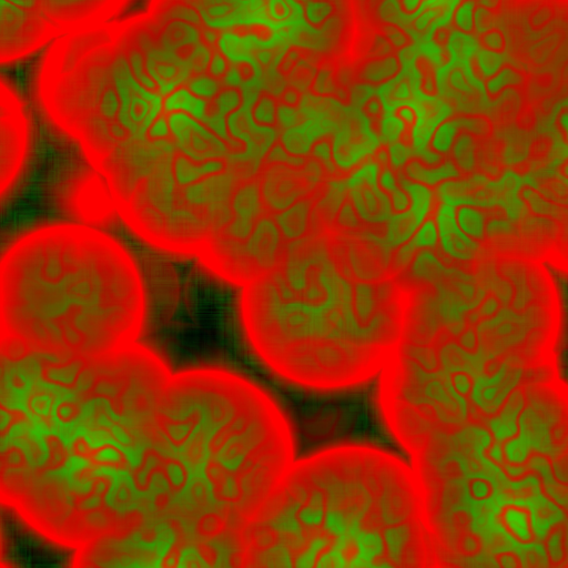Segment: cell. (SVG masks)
<instances>
[{"instance_id": "6da1fadb", "label": "cell", "mask_w": 568, "mask_h": 568, "mask_svg": "<svg viewBox=\"0 0 568 568\" xmlns=\"http://www.w3.org/2000/svg\"><path fill=\"white\" fill-rule=\"evenodd\" d=\"M0 358L2 503L77 550L123 531L171 368L138 343L82 357L1 336Z\"/></svg>"}, {"instance_id": "7a4b0ae2", "label": "cell", "mask_w": 568, "mask_h": 568, "mask_svg": "<svg viewBox=\"0 0 568 568\" xmlns=\"http://www.w3.org/2000/svg\"><path fill=\"white\" fill-rule=\"evenodd\" d=\"M277 403L222 367L175 371L132 476L128 530L104 548L111 567H241L246 526L293 463Z\"/></svg>"}, {"instance_id": "3957f363", "label": "cell", "mask_w": 568, "mask_h": 568, "mask_svg": "<svg viewBox=\"0 0 568 568\" xmlns=\"http://www.w3.org/2000/svg\"><path fill=\"white\" fill-rule=\"evenodd\" d=\"M408 455L435 566L568 567V392L556 378Z\"/></svg>"}, {"instance_id": "277c9868", "label": "cell", "mask_w": 568, "mask_h": 568, "mask_svg": "<svg viewBox=\"0 0 568 568\" xmlns=\"http://www.w3.org/2000/svg\"><path fill=\"white\" fill-rule=\"evenodd\" d=\"M242 567L435 566L424 495L413 466L366 445L295 460L246 526Z\"/></svg>"}, {"instance_id": "5b68a950", "label": "cell", "mask_w": 568, "mask_h": 568, "mask_svg": "<svg viewBox=\"0 0 568 568\" xmlns=\"http://www.w3.org/2000/svg\"><path fill=\"white\" fill-rule=\"evenodd\" d=\"M145 314L134 260L94 227L41 225L17 237L1 256V336L94 357L136 343Z\"/></svg>"}, {"instance_id": "8992f818", "label": "cell", "mask_w": 568, "mask_h": 568, "mask_svg": "<svg viewBox=\"0 0 568 568\" xmlns=\"http://www.w3.org/2000/svg\"><path fill=\"white\" fill-rule=\"evenodd\" d=\"M1 564L9 567L64 566L77 551L51 538L20 511L2 503Z\"/></svg>"}, {"instance_id": "52a82bcc", "label": "cell", "mask_w": 568, "mask_h": 568, "mask_svg": "<svg viewBox=\"0 0 568 568\" xmlns=\"http://www.w3.org/2000/svg\"><path fill=\"white\" fill-rule=\"evenodd\" d=\"M28 148V126L18 102L2 93L0 132V192L13 186L24 163Z\"/></svg>"}, {"instance_id": "ba28073f", "label": "cell", "mask_w": 568, "mask_h": 568, "mask_svg": "<svg viewBox=\"0 0 568 568\" xmlns=\"http://www.w3.org/2000/svg\"><path fill=\"white\" fill-rule=\"evenodd\" d=\"M556 291L550 364L556 381L568 392V270L548 271Z\"/></svg>"}, {"instance_id": "9c48e42d", "label": "cell", "mask_w": 568, "mask_h": 568, "mask_svg": "<svg viewBox=\"0 0 568 568\" xmlns=\"http://www.w3.org/2000/svg\"><path fill=\"white\" fill-rule=\"evenodd\" d=\"M1 52L13 54L23 45L34 43V38L45 24L47 18L39 12L19 8L0 0Z\"/></svg>"}, {"instance_id": "30bf717a", "label": "cell", "mask_w": 568, "mask_h": 568, "mask_svg": "<svg viewBox=\"0 0 568 568\" xmlns=\"http://www.w3.org/2000/svg\"><path fill=\"white\" fill-rule=\"evenodd\" d=\"M402 69L397 53L390 52L365 61L358 69L357 77L367 84H383L398 75Z\"/></svg>"}, {"instance_id": "8fae6325", "label": "cell", "mask_w": 568, "mask_h": 568, "mask_svg": "<svg viewBox=\"0 0 568 568\" xmlns=\"http://www.w3.org/2000/svg\"><path fill=\"white\" fill-rule=\"evenodd\" d=\"M404 175L412 182L432 185L447 176V169L446 165L434 166L415 158L405 164Z\"/></svg>"}, {"instance_id": "7c38bea8", "label": "cell", "mask_w": 568, "mask_h": 568, "mask_svg": "<svg viewBox=\"0 0 568 568\" xmlns=\"http://www.w3.org/2000/svg\"><path fill=\"white\" fill-rule=\"evenodd\" d=\"M310 90L321 97L346 98L345 90L338 85L332 68L327 64H323L316 71L310 84Z\"/></svg>"}, {"instance_id": "4fadbf2b", "label": "cell", "mask_w": 568, "mask_h": 568, "mask_svg": "<svg viewBox=\"0 0 568 568\" xmlns=\"http://www.w3.org/2000/svg\"><path fill=\"white\" fill-rule=\"evenodd\" d=\"M277 109L276 99L271 93L262 92L252 106L254 122L261 128H273L277 123Z\"/></svg>"}, {"instance_id": "5bb4252c", "label": "cell", "mask_w": 568, "mask_h": 568, "mask_svg": "<svg viewBox=\"0 0 568 568\" xmlns=\"http://www.w3.org/2000/svg\"><path fill=\"white\" fill-rule=\"evenodd\" d=\"M335 11V3L331 0H308L303 4L304 20L314 29L324 27L333 18Z\"/></svg>"}, {"instance_id": "9a60e30c", "label": "cell", "mask_w": 568, "mask_h": 568, "mask_svg": "<svg viewBox=\"0 0 568 568\" xmlns=\"http://www.w3.org/2000/svg\"><path fill=\"white\" fill-rule=\"evenodd\" d=\"M184 84L194 94L204 99H214L225 87L221 80L209 73L194 74Z\"/></svg>"}, {"instance_id": "2e32d148", "label": "cell", "mask_w": 568, "mask_h": 568, "mask_svg": "<svg viewBox=\"0 0 568 568\" xmlns=\"http://www.w3.org/2000/svg\"><path fill=\"white\" fill-rule=\"evenodd\" d=\"M305 209L303 203H297L295 206L278 215V224L282 226L286 236H296L304 230L306 219Z\"/></svg>"}, {"instance_id": "e0dca14e", "label": "cell", "mask_w": 568, "mask_h": 568, "mask_svg": "<svg viewBox=\"0 0 568 568\" xmlns=\"http://www.w3.org/2000/svg\"><path fill=\"white\" fill-rule=\"evenodd\" d=\"M416 68L420 75V90L428 95H434L437 92V81L433 63L427 58L420 57L416 61Z\"/></svg>"}, {"instance_id": "ac0fdd59", "label": "cell", "mask_w": 568, "mask_h": 568, "mask_svg": "<svg viewBox=\"0 0 568 568\" xmlns=\"http://www.w3.org/2000/svg\"><path fill=\"white\" fill-rule=\"evenodd\" d=\"M381 36L394 49H403L410 44L412 39L400 27L392 23H382L378 27Z\"/></svg>"}, {"instance_id": "d6986e66", "label": "cell", "mask_w": 568, "mask_h": 568, "mask_svg": "<svg viewBox=\"0 0 568 568\" xmlns=\"http://www.w3.org/2000/svg\"><path fill=\"white\" fill-rule=\"evenodd\" d=\"M363 112L368 119L371 128L379 132L384 116V106L377 95H372L363 105Z\"/></svg>"}, {"instance_id": "ffe728a7", "label": "cell", "mask_w": 568, "mask_h": 568, "mask_svg": "<svg viewBox=\"0 0 568 568\" xmlns=\"http://www.w3.org/2000/svg\"><path fill=\"white\" fill-rule=\"evenodd\" d=\"M307 50L302 48H291L281 59L277 71L278 73L287 79L294 67L298 63L301 58L305 54Z\"/></svg>"}, {"instance_id": "44dd1931", "label": "cell", "mask_w": 568, "mask_h": 568, "mask_svg": "<svg viewBox=\"0 0 568 568\" xmlns=\"http://www.w3.org/2000/svg\"><path fill=\"white\" fill-rule=\"evenodd\" d=\"M230 61L217 50L213 51L207 72L215 79L222 80L229 69Z\"/></svg>"}, {"instance_id": "7402d4cb", "label": "cell", "mask_w": 568, "mask_h": 568, "mask_svg": "<svg viewBox=\"0 0 568 568\" xmlns=\"http://www.w3.org/2000/svg\"><path fill=\"white\" fill-rule=\"evenodd\" d=\"M298 120V113L295 106L278 104L277 109V123L281 126L288 128L294 125Z\"/></svg>"}, {"instance_id": "603a6c76", "label": "cell", "mask_w": 568, "mask_h": 568, "mask_svg": "<svg viewBox=\"0 0 568 568\" xmlns=\"http://www.w3.org/2000/svg\"><path fill=\"white\" fill-rule=\"evenodd\" d=\"M281 103L296 106L300 103L301 94L297 88L295 87H286L280 97Z\"/></svg>"}, {"instance_id": "cb8c5ba5", "label": "cell", "mask_w": 568, "mask_h": 568, "mask_svg": "<svg viewBox=\"0 0 568 568\" xmlns=\"http://www.w3.org/2000/svg\"><path fill=\"white\" fill-rule=\"evenodd\" d=\"M438 11L436 9H427L415 21L414 26L418 30H424L436 19Z\"/></svg>"}, {"instance_id": "d4e9b609", "label": "cell", "mask_w": 568, "mask_h": 568, "mask_svg": "<svg viewBox=\"0 0 568 568\" xmlns=\"http://www.w3.org/2000/svg\"><path fill=\"white\" fill-rule=\"evenodd\" d=\"M6 1H8L19 8L39 12L45 17V14L43 13V11L41 9V4H40L39 0H6Z\"/></svg>"}, {"instance_id": "484cf974", "label": "cell", "mask_w": 568, "mask_h": 568, "mask_svg": "<svg viewBox=\"0 0 568 568\" xmlns=\"http://www.w3.org/2000/svg\"><path fill=\"white\" fill-rule=\"evenodd\" d=\"M425 0H398L399 8L407 14H413Z\"/></svg>"}, {"instance_id": "4316f807", "label": "cell", "mask_w": 568, "mask_h": 568, "mask_svg": "<svg viewBox=\"0 0 568 568\" xmlns=\"http://www.w3.org/2000/svg\"><path fill=\"white\" fill-rule=\"evenodd\" d=\"M382 1L384 0H368V3L372 8H377Z\"/></svg>"}, {"instance_id": "83f0119b", "label": "cell", "mask_w": 568, "mask_h": 568, "mask_svg": "<svg viewBox=\"0 0 568 568\" xmlns=\"http://www.w3.org/2000/svg\"><path fill=\"white\" fill-rule=\"evenodd\" d=\"M307 1H308V0H307ZM331 1H333V0H331Z\"/></svg>"}]
</instances>
